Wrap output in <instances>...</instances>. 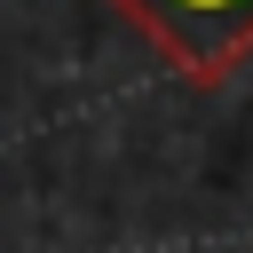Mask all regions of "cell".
<instances>
[{
    "label": "cell",
    "instance_id": "6da1fadb",
    "mask_svg": "<svg viewBox=\"0 0 253 253\" xmlns=\"http://www.w3.org/2000/svg\"><path fill=\"white\" fill-rule=\"evenodd\" d=\"M158 55L174 79L190 87H221L245 55H253V0H111Z\"/></svg>",
    "mask_w": 253,
    "mask_h": 253
}]
</instances>
